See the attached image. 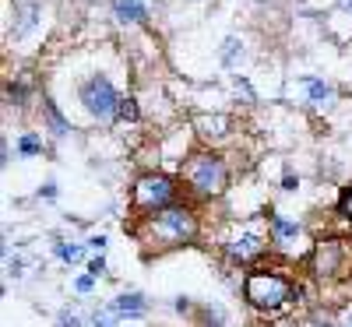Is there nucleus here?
<instances>
[{"label":"nucleus","instance_id":"1","mask_svg":"<svg viewBox=\"0 0 352 327\" xmlns=\"http://www.w3.org/2000/svg\"><path fill=\"white\" fill-rule=\"evenodd\" d=\"M201 232V218L190 204H173L166 212H155L148 218H138L134 225V240L144 247V250H155V253H166V250H180V247H190Z\"/></svg>","mask_w":352,"mask_h":327},{"label":"nucleus","instance_id":"2","mask_svg":"<svg viewBox=\"0 0 352 327\" xmlns=\"http://www.w3.org/2000/svg\"><path fill=\"white\" fill-rule=\"evenodd\" d=\"M243 300L257 317H278L296 303V282L272 267H250L243 275Z\"/></svg>","mask_w":352,"mask_h":327},{"label":"nucleus","instance_id":"3","mask_svg":"<svg viewBox=\"0 0 352 327\" xmlns=\"http://www.w3.org/2000/svg\"><path fill=\"white\" fill-rule=\"evenodd\" d=\"M180 176H184V183L194 197L201 201H215L226 194L229 187V166L222 155L215 152H194L184 166H180Z\"/></svg>","mask_w":352,"mask_h":327},{"label":"nucleus","instance_id":"4","mask_svg":"<svg viewBox=\"0 0 352 327\" xmlns=\"http://www.w3.org/2000/svg\"><path fill=\"white\" fill-rule=\"evenodd\" d=\"M180 204V187L169 172H144L134 180L131 187V207L138 212V218H148L155 212H166V207Z\"/></svg>","mask_w":352,"mask_h":327},{"label":"nucleus","instance_id":"5","mask_svg":"<svg viewBox=\"0 0 352 327\" xmlns=\"http://www.w3.org/2000/svg\"><path fill=\"white\" fill-rule=\"evenodd\" d=\"M272 250V236H268V222L264 229L257 222L236 225L226 240H222V253L232 267H257V260Z\"/></svg>","mask_w":352,"mask_h":327},{"label":"nucleus","instance_id":"6","mask_svg":"<svg viewBox=\"0 0 352 327\" xmlns=\"http://www.w3.org/2000/svg\"><path fill=\"white\" fill-rule=\"evenodd\" d=\"M310 267L324 282H345L352 278V240H317L310 250Z\"/></svg>","mask_w":352,"mask_h":327},{"label":"nucleus","instance_id":"7","mask_svg":"<svg viewBox=\"0 0 352 327\" xmlns=\"http://www.w3.org/2000/svg\"><path fill=\"white\" fill-rule=\"evenodd\" d=\"M120 92L106 74H92L78 84V102L85 106V113L99 124H113L116 120V109H120Z\"/></svg>","mask_w":352,"mask_h":327},{"label":"nucleus","instance_id":"8","mask_svg":"<svg viewBox=\"0 0 352 327\" xmlns=\"http://www.w3.org/2000/svg\"><path fill=\"white\" fill-rule=\"evenodd\" d=\"M264 222H268V236H272V247L275 250H292V247L303 240V225L296 218H285L282 212H275V207L264 212Z\"/></svg>","mask_w":352,"mask_h":327},{"label":"nucleus","instance_id":"9","mask_svg":"<svg viewBox=\"0 0 352 327\" xmlns=\"http://www.w3.org/2000/svg\"><path fill=\"white\" fill-rule=\"evenodd\" d=\"M109 310L120 317V320H144V317H148V310H152V303L144 300L141 292L131 289V292H120L116 300H109Z\"/></svg>","mask_w":352,"mask_h":327},{"label":"nucleus","instance_id":"10","mask_svg":"<svg viewBox=\"0 0 352 327\" xmlns=\"http://www.w3.org/2000/svg\"><path fill=\"white\" fill-rule=\"evenodd\" d=\"M39 14H43V8L36 4V0H28V4H21V8H14V25H11V39H25L32 28L39 25Z\"/></svg>","mask_w":352,"mask_h":327},{"label":"nucleus","instance_id":"11","mask_svg":"<svg viewBox=\"0 0 352 327\" xmlns=\"http://www.w3.org/2000/svg\"><path fill=\"white\" fill-rule=\"evenodd\" d=\"M113 14L120 25H144L148 21V4L144 0H109Z\"/></svg>","mask_w":352,"mask_h":327},{"label":"nucleus","instance_id":"12","mask_svg":"<svg viewBox=\"0 0 352 327\" xmlns=\"http://www.w3.org/2000/svg\"><path fill=\"white\" fill-rule=\"evenodd\" d=\"M43 120H46V131L53 137H67L71 134V120L60 113V106H56L53 99H43Z\"/></svg>","mask_w":352,"mask_h":327},{"label":"nucleus","instance_id":"13","mask_svg":"<svg viewBox=\"0 0 352 327\" xmlns=\"http://www.w3.org/2000/svg\"><path fill=\"white\" fill-rule=\"evenodd\" d=\"M194 127H197L204 137H222V134H229L232 120H229V116H222V113H215V116H197Z\"/></svg>","mask_w":352,"mask_h":327},{"label":"nucleus","instance_id":"14","mask_svg":"<svg viewBox=\"0 0 352 327\" xmlns=\"http://www.w3.org/2000/svg\"><path fill=\"white\" fill-rule=\"evenodd\" d=\"M303 84H307V95H310L314 106H331V102H335V88H331L328 81H320V78H303Z\"/></svg>","mask_w":352,"mask_h":327},{"label":"nucleus","instance_id":"15","mask_svg":"<svg viewBox=\"0 0 352 327\" xmlns=\"http://www.w3.org/2000/svg\"><path fill=\"white\" fill-rule=\"evenodd\" d=\"M14 155H18V159H36V155H43V134L25 131V134L14 141Z\"/></svg>","mask_w":352,"mask_h":327},{"label":"nucleus","instance_id":"16","mask_svg":"<svg viewBox=\"0 0 352 327\" xmlns=\"http://www.w3.org/2000/svg\"><path fill=\"white\" fill-rule=\"evenodd\" d=\"M85 253H88V247L78 243V240H56V243H53V257L64 260V264H78Z\"/></svg>","mask_w":352,"mask_h":327},{"label":"nucleus","instance_id":"17","mask_svg":"<svg viewBox=\"0 0 352 327\" xmlns=\"http://www.w3.org/2000/svg\"><path fill=\"white\" fill-rule=\"evenodd\" d=\"M197 320H201V327H226V310L219 303H204V306H197Z\"/></svg>","mask_w":352,"mask_h":327},{"label":"nucleus","instance_id":"18","mask_svg":"<svg viewBox=\"0 0 352 327\" xmlns=\"http://www.w3.org/2000/svg\"><path fill=\"white\" fill-rule=\"evenodd\" d=\"M120 324H124V320L109 310V303H106V306H96L92 313H88V327H120Z\"/></svg>","mask_w":352,"mask_h":327},{"label":"nucleus","instance_id":"19","mask_svg":"<svg viewBox=\"0 0 352 327\" xmlns=\"http://www.w3.org/2000/svg\"><path fill=\"white\" fill-rule=\"evenodd\" d=\"M116 120H124V124H138V120H141V109H138V99H134V95H124V99H120Z\"/></svg>","mask_w":352,"mask_h":327},{"label":"nucleus","instance_id":"20","mask_svg":"<svg viewBox=\"0 0 352 327\" xmlns=\"http://www.w3.org/2000/svg\"><path fill=\"white\" fill-rule=\"evenodd\" d=\"M240 56H243V43H240L236 36H229V39L222 43V64H226V67H232V64L240 60Z\"/></svg>","mask_w":352,"mask_h":327},{"label":"nucleus","instance_id":"21","mask_svg":"<svg viewBox=\"0 0 352 327\" xmlns=\"http://www.w3.org/2000/svg\"><path fill=\"white\" fill-rule=\"evenodd\" d=\"M56 327H88V317H81L78 310L64 306L60 313H56Z\"/></svg>","mask_w":352,"mask_h":327},{"label":"nucleus","instance_id":"22","mask_svg":"<svg viewBox=\"0 0 352 327\" xmlns=\"http://www.w3.org/2000/svg\"><path fill=\"white\" fill-rule=\"evenodd\" d=\"M335 212H338V218H345V222L352 225V183H349V187H342V194H338V204H335Z\"/></svg>","mask_w":352,"mask_h":327},{"label":"nucleus","instance_id":"23","mask_svg":"<svg viewBox=\"0 0 352 327\" xmlns=\"http://www.w3.org/2000/svg\"><path fill=\"white\" fill-rule=\"evenodd\" d=\"M85 247H88V253L96 257V253H102V250L109 247V236H106V232H92V236L85 240Z\"/></svg>","mask_w":352,"mask_h":327},{"label":"nucleus","instance_id":"24","mask_svg":"<svg viewBox=\"0 0 352 327\" xmlns=\"http://www.w3.org/2000/svg\"><path fill=\"white\" fill-rule=\"evenodd\" d=\"M106 271H109V260H106V253L88 257V275H92V278H102Z\"/></svg>","mask_w":352,"mask_h":327},{"label":"nucleus","instance_id":"25","mask_svg":"<svg viewBox=\"0 0 352 327\" xmlns=\"http://www.w3.org/2000/svg\"><path fill=\"white\" fill-rule=\"evenodd\" d=\"M4 271H8V278H25V257H4Z\"/></svg>","mask_w":352,"mask_h":327},{"label":"nucleus","instance_id":"26","mask_svg":"<svg viewBox=\"0 0 352 327\" xmlns=\"http://www.w3.org/2000/svg\"><path fill=\"white\" fill-rule=\"evenodd\" d=\"M96 282H99V278H92V275H78V278L71 282V289H74L78 295H92V292H96Z\"/></svg>","mask_w":352,"mask_h":327},{"label":"nucleus","instance_id":"27","mask_svg":"<svg viewBox=\"0 0 352 327\" xmlns=\"http://www.w3.org/2000/svg\"><path fill=\"white\" fill-rule=\"evenodd\" d=\"M173 310L180 313V317H190L197 306H194V300H190V295H176V300H173Z\"/></svg>","mask_w":352,"mask_h":327},{"label":"nucleus","instance_id":"28","mask_svg":"<svg viewBox=\"0 0 352 327\" xmlns=\"http://www.w3.org/2000/svg\"><path fill=\"white\" fill-rule=\"evenodd\" d=\"M25 95H28L25 84H8V102L11 106H25Z\"/></svg>","mask_w":352,"mask_h":327},{"label":"nucleus","instance_id":"29","mask_svg":"<svg viewBox=\"0 0 352 327\" xmlns=\"http://www.w3.org/2000/svg\"><path fill=\"white\" fill-rule=\"evenodd\" d=\"M56 194H60V190H56V183H53V180L39 187V201H56Z\"/></svg>","mask_w":352,"mask_h":327},{"label":"nucleus","instance_id":"30","mask_svg":"<svg viewBox=\"0 0 352 327\" xmlns=\"http://www.w3.org/2000/svg\"><path fill=\"white\" fill-rule=\"evenodd\" d=\"M282 190H285V194H292V190H300V176H292V172H285V176H282Z\"/></svg>","mask_w":352,"mask_h":327},{"label":"nucleus","instance_id":"31","mask_svg":"<svg viewBox=\"0 0 352 327\" xmlns=\"http://www.w3.org/2000/svg\"><path fill=\"white\" fill-rule=\"evenodd\" d=\"M335 327H352V306H345L342 310V317H338V324Z\"/></svg>","mask_w":352,"mask_h":327},{"label":"nucleus","instance_id":"32","mask_svg":"<svg viewBox=\"0 0 352 327\" xmlns=\"http://www.w3.org/2000/svg\"><path fill=\"white\" fill-rule=\"evenodd\" d=\"M345 11H352V0H349V4H345Z\"/></svg>","mask_w":352,"mask_h":327}]
</instances>
